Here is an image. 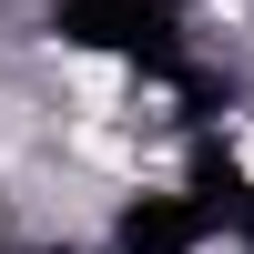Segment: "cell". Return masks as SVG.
<instances>
[{
  "mask_svg": "<svg viewBox=\"0 0 254 254\" xmlns=\"http://www.w3.org/2000/svg\"><path fill=\"white\" fill-rule=\"evenodd\" d=\"M20 244V203H10V183H0V254Z\"/></svg>",
  "mask_w": 254,
  "mask_h": 254,
  "instance_id": "obj_1",
  "label": "cell"
}]
</instances>
